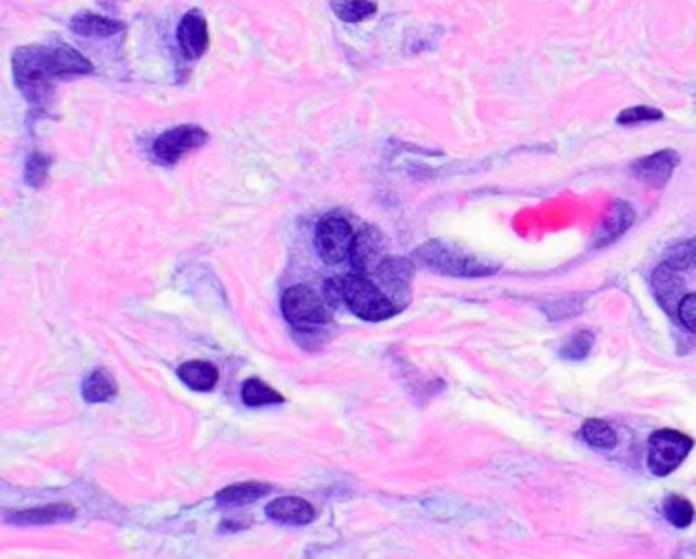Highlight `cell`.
Returning a JSON list of instances; mask_svg holds the SVG:
<instances>
[{
	"label": "cell",
	"instance_id": "1",
	"mask_svg": "<svg viewBox=\"0 0 696 559\" xmlns=\"http://www.w3.org/2000/svg\"><path fill=\"white\" fill-rule=\"evenodd\" d=\"M15 80L31 103H41L62 76L90 74L92 64L70 45H27L15 52Z\"/></svg>",
	"mask_w": 696,
	"mask_h": 559
},
{
	"label": "cell",
	"instance_id": "2",
	"mask_svg": "<svg viewBox=\"0 0 696 559\" xmlns=\"http://www.w3.org/2000/svg\"><path fill=\"white\" fill-rule=\"evenodd\" d=\"M415 260L439 274L458 276V278H478L490 276L501 270V264L482 260L480 256L447 241H429L415 251Z\"/></svg>",
	"mask_w": 696,
	"mask_h": 559
},
{
	"label": "cell",
	"instance_id": "3",
	"mask_svg": "<svg viewBox=\"0 0 696 559\" xmlns=\"http://www.w3.org/2000/svg\"><path fill=\"white\" fill-rule=\"evenodd\" d=\"M337 284L347 309L364 321H384L401 313V309L368 276L347 274L337 278Z\"/></svg>",
	"mask_w": 696,
	"mask_h": 559
},
{
	"label": "cell",
	"instance_id": "4",
	"mask_svg": "<svg viewBox=\"0 0 696 559\" xmlns=\"http://www.w3.org/2000/svg\"><path fill=\"white\" fill-rule=\"evenodd\" d=\"M282 313L292 325L309 329L331 321V302L309 286H292L282 296Z\"/></svg>",
	"mask_w": 696,
	"mask_h": 559
},
{
	"label": "cell",
	"instance_id": "5",
	"mask_svg": "<svg viewBox=\"0 0 696 559\" xmlns=\"http://www.w3.org/2000/svg\"><path fill=\"white\" fill-rule=\"evenodd\" d=\"M694 447V439L674 431L660 429L650 437V453H648V468L654 476L664 478L676 472Z\"/></svg>",
	"mask_w": 696,
	"mask_h": 559
},
{
	"label": "cell",
	"instance_id": "6",
	"mask_svg": "<svg viewBox=\"0 0 696 559\" xmlns=\"http://www.w3.org/2000/svg\"><path fill=\"white\" fill-rule=\"evenodd\" d=\"M356 235L352 225L339 217H327L317 225L315 245L325 264H341L352 256Z\"/></svg>",
	"mask_w": 696,
	"mask_h": 559
},
{
	"label": "cell",
	"instance_id": "7",
	"mask_svg": "<svg viewBox=\"0 0 696 559\" xmlns=\"http://www.w3.org/2000/svg\"><path fill=\"white\" fill-rule=\"evenodd\" d=\"M209 139V133L203 127L196 125H182L174 127L166 133H162L154 141V156L162 164H178L182 158H186L190 151L203 147Z\"/></svg>",
	"mask_w": 696,
	"mask_h": 559
},
{
	"label": "cell",
	"instance_id": "8",
	"mask_svg": "<svg viewBox=\"0 0 696 559\" xmlns=\"http://www.w3.org/2000/svg\"><path fill=\"white\" fill-rule=\"evenodd\" d=\"M413 266L401 258H386V262L376 270L382 292L399 307L405 309L409 302V282H411Z\"/></svg>",
	"mask_w": 696,
	"mask_h": 559
},
{
	"label": "cell",
	"instance_id": "9",
	"mask_svg": "<svg viewBox=\"0 0 696 559\" xmlns=\"http://www.w3.org/2000/svg\"><path fill=\"white\" fill-rule=\"evenodd\" d=\"M680 164V156L676 154L674 149H664V151H656V154L641 158L631 166V172L637 180H641L643 184H648L652 188H664L670 180V176L674 174V170Z\"/></svg>",
	"mask_w": 696,
	"mask_h": 559
},
{
	"label": "cell",
	"instance_id": "10",
	"mask_svg": "<svg viewBox=\"0 0 696 559\" xmlns=\"http://www.w3.org/2000/svg\"><path fill=\"white\" fill-rule=\"evenodd\" d=\"M652 290L660 302V307L670 315V317H678V307L680 302L684 300L686 292V282L682 278V272L660 264L654 274H652Z\"/></svg>",
	"mask_w": 696,
	"mask_h": 559
},
{
	"label": "cell",
	"instance_id": "11",
	"mask_svg": "<svg viewBox=\"0 0 696 559\" xmlns=\"http://www.w3.org/2000/svg\"><path fill=\"white\" fill-rule=\"evenodd\" d=\"M178 45L186 58L198 60L209 49V27L198 11H190L178 25Z\"/></svg>",
	"mask_w": 696,
	"mask_h": 559
},
{
	"label": "cell",
	"instance_id": "12",
	"mask_svg": "<svg viewBox=\"0 0 696 559\" xmlns=\"http://www.w3.org/2000/svg\"><path fill=\"white\" fill-rule=\"evenodd\" d=\"M350 258H352L354 268L362 276L376 274V270L386 262L384 247L376 239V233L370 231V229H366L364 233L356 235V243H354V249H352Z\"/></svg>",
	"mask_w": 696,
	"mask_h": 559
},
{
	"label": "cell",
	"instance_id": "13",
	"mask_svg": "<svg viewBox=\"0 0 696 559\" xmlns=\"http://www.w3.org/2000/svg\"><path fill=\"white\" fill-rule=\"evenodd\" d=\"M635 221V211L625 200H615L613 205L607 211V217L601 225V229L596 231L594 237V245L596 247H605L611 245L613 241H617Z\"/></svg>",
	"mask_w": 696,
	"mask_h": 559
},
{
	"label": "cell",
	"instance_id": "14",
	"mask_svg": "<svg viewBox=\"0 0 696 559\" xmlns=\"http://www.w3.org/2000/svg\"><path fill=\"white\" fill-rule=\"evenodd\" d=\"M266 515L282 525H307L315 519V508L303 498H276L266 506Z\"/></svg>",
	"mask_w": 696,
	"mask_h": 559
},
{
	"label": "cell",
	"instance_id": "15",
	"mask_svg": "<svg viewBox=\"0 0 696 559\" xmlns=\"http://www.w3.org/2000/svg\"><path fill=\"white\" fill-rule=\"evenodd\" d=\"M76 511L70 504H49L41 508H31V511H21L7 517V523L19 525V527H31V525H49V523H62L74 519Z\"/></svg>",
	"mask_w": 696,
	"mask_h": 559
},
{
	"label": "cell",
	"instance_id": "16",
	"mask_svg": "<svg viewBox=\"0 0 696 559\" xmlns=\"http://www.w3.org/2000/svg\"><path fill=\"white\" fill-rule=\"evenodd\" d=\"M178 378L192 390L209 392L219 380V372L209 362H186L178 368Z\"/></svg>",
	"mask_w": 696,
	"mask_h": 559
},
{
	"label": "cell",
	"instance_id": "17",
	"mask_svg": "<svg viewBox=\"0 0 696 559\" xmlns=\"http://www.w3.org/2000/svg\"><path fill=\"white\" fill-rule=\"evenodd\" d=\"M72 31L84 37H111L123 29V23L107 19L96 13H80L70 23Z\"/></svg>",
	"mask_w": 696,
	"mask_h": 559
},
{
	"label": "cell",
	"instance_id": "18",
	"mask_svg": "<svg viewBox=\"0 0 696 559\" xmlns=\"http://www.w3.org/2000/svg\"><path fill=\"white\" fill-rule=\"evenodd\" d=\"M272 490L270 484H262V482H241V484H233L229 488H223L217 494V502L221 506H243L256 502L258 498H262L264 494H268Z\"/></svg>",
	"mask_w": 696,
	"mask_h": 559
},
{
	"label": "cell",
	"instance_id": "19",
	"mask_svg": "<svg viewBox=\"0 0 696 559\" xmlns=\"http://www.w3.org/2000/svg\"><path fill=\"white\" fill-rule=\"evenodd\" d=\"M580 437L594 449H613L617 447V433L615 429L601 419H588L584 421L580 429Z\"/></svg>",
	"mask_w": 696,
	"mask_h": 559
},
{
	"label": "cell",
	"instance_id": "20",
	"mask_svg": "<svg viewBox=\"0 0 696 559\" xmlns=\"http://www.w3.org/2000/svg\"><path fill=\"white\" fill-rule=\"evenodd\" d=\"M662 513L670 525H674L676 529H686L694 521V504L684 496L670 494L662 502Z\"/></svg>",
	"mask_w": 696,
	"mask_h": 559
},
{
	"label": "cell",
	"instance_id": "21",
	"mask_svg": "<svg viewBox=\"0 0 696 559\" xmlns=\"http://www.w3.org/2000/svg\"><path fill=\"white\" fill-rule=\"evenodd\" d=\"M115 394L117 386L105 370H94L82 386V396L86 398V402H107Z\"/></svg>",
	"mask_w": 696,
	"mask_h": 559
},
{
	"label": "cell",
	"instance_id": "22",
	"mask_svg": "<svg viewBox=\"0 0 696 559\" xmlns=\"http://www.w3.org/2000/svg\"><path fill=\"white\" fill-rule=\"evenodd\" d=\"M662 264H666L678 272H686V270L696 268V237L670 245L664 253Z\"/></svg>",
	"mask_w": 696,
	"mask_h": 559
},
{
	"label": "cell",
	"instance_id": "23",
	"mask_svg": "<svg viewBox=\"0 0 696 559\" xmlns=\"http://www.w3.org/2000/svg\"><path fill=\"white\" fill-rule=\"evenodd\" d=\"M335 15L345 23H358L372 17L378 7L372 0H331Z\"/></svg>",
	"mask_w": 696,
	"mask_h": 559
},
{
	"label": "cell",
	"instance_id": "24",
	"mask_svg": "<svg viewBox=\"0 0 696 559\" xmlns=\"http://www.w3.org/2000/svg\"><path fill=\"white\" fill-rule=\"evenodd\" d=\"M241 400L247 406H266V404H278L284 398L274 388H270L266 382H262L258 378H250L241 388Z\"/></svg>",
	"mask_w": 696,
	"mask_h": 559
},
{
	"label": "cell",
	"instance_id": "25",
	"mask_svg": "<svg viewBox=\"0 0 696 559\" xmlns=\"http://www.w3.org/2000/svg\"><path fill=\"white\" fill-rule=\"evenodd\" d=\"M592 345H594V335L590 331H578L562 347V358L570 362H580L590 353Z\"/></svg>",
	"mask_w": 696,
	"mask_h": 559
},
{
	"label": "cell",
	"instance_id": "26",
	"mask_svg": "<svg viewBox=\"0 0 696 559\" xmlns=\"http://www.w3.org/2000/svg\"><path fill=\"white\" fill-rule=\"evenodd\" d=\"M664 119L662 111L652 109V107H633V109H625L619 117L617 123L619 125H637V123H645V121H660Z\"/></svg>",
	"mask_w": 696,
	"mask_h": 559
},
{
	"label": "cell",
	"instance_id": "27",
	"mask_svg": "<svg viewBox=\"0 0 696 559\" xmlns=\"http://www.w3.org/2000/svg\"><path fill=\"white\" fill-rule=\"evenodd\" d=\"M47 170H49V160L41 154H33L29 156L27 160V168H25V180L31 184V186H41L47 178Z\"/></svg>",
	"mask_w": 696,
	"mask_h": 559
},
{
	"label": "cell",
	"instance_id": "28",
	"mask_svg": "<svg viewBox=\"0 0 696 559\" xmlns=\"http://www.w3.org/2000/svg\"><path fill=\"white\" fill-rule=\"evenodd\" d=\"M680 325L684 329H688L690 333H696V294H686L684 300L680 302V307H678V317Z\"/></svg>",
	"mask_w": 696,
	"mask_h": 559
}]
</instances>
